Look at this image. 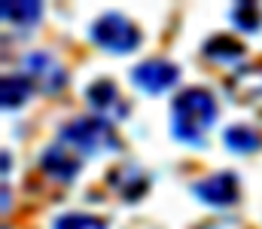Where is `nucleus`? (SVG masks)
<instances>
[{"label": "nucleus", "mask_w": 262, "mask_h": 229, "mask_svg": "<svg viewBox=\"0 0 262 229\" xmlns=\"http://www.w3.org/2000/svg\"><path fill=\"white\" fill-rule=\"evenodd\" d=\"M0 12H3L6 22H12V25H18V28H28V25H37V22H40L43 6L34 3V0H18V3H3Z\"/></svg>", "instance_id": "13"}, {"label": "nucleus", "mask_w": 262, "mask_h": 229, "mask_svg": "<svg viewBox=\"0 0 262 229\" xmlns=\"http://www.w3.org/2000/svg\"><path fill=\"white\" fill-rule=\"evenodd\" d=\"M52 229H107V223L101 217H92V214H64L55 220Z\"/></svg>", "instance_id": "15"}, {"label": "nucleus", "mask_w": 262, "mask_h": 229, "mask_svg": "<svg viewBox=\"0 0 262 229\" xmlns=\"http://www.w3.org/2000/svg\"><path fill=\"white\" fill-rule=\"evenodd\" d=\"M226 89H229V95L238 104H247V101L262 98V68H244V71L232 74L229 82H226Z\"/></svg>", "instance_id": "9"}, {"label": "nucleus", "mask_w": 262, "mask_h": 229, "mask_svg": "<svg viewBox=\"0 0 262 229\" xmlns=\"http://www.w3.org/2000/svg\"><path fill=\"white\" fill-rule=\"evenodd\" d=\"M216 101L207 89H183L174 98V138L186 144H201L204 132L216 122Z\"/></svg>", "instance_id": "1"}, {"label": "nucleus", "mask_w": 262, "mask_h": 229, "mask_svg": "<svg viewBox=\"0 0 262 229\" xmlns=\"http://www.w3.org/2000/svg\"><path fill=\"white\" fill-rule=\"evenodd\" d=\"M229 18H232V25L235 28H241V31H259V9L253 6V3H235L232 6V12H229Z\"/></svg>", "instance_id": "14"}, {"label": "nucleus", "mask_w": 262, "mask_h": 229, "mask_svg": "<svg viewBox=\"0 0 262 229\" xmlns=\"http://www.w3.org/2000/svg\"><path fill=\"white\" fill-rule=\"evenodd\" d=\"M31 92H34V82L28 79V74H9L3 76V82H0V101H3V107L9 110H15V107H21L28 98H31Z\"/></svg>", "instance_id": "10"}, {"label": "nucleus", "mask_w": 262, "mask_h": 229, "mask_svg": "<svg viewBox=\"0 0 262 229\" xmlns=\"http://www.w3.org/2000/svg\"><path fill=\"white\" fill-rule=\"evenodd\" d=\"M131 79H134V86H140L143 92L162 95V92H168L171 86H177L180 68L171 65V61H165V58H149V61L137 65V68L131 71Z\"/></svg>", "instance_id": "4"}, {"label": "nucleus", "mask_w": 262, "mask_h": 229, "mask_svg": "<svg viewBox=\"0 0 262 229\" xmlns=\"http://www.w3.org/2000/svg\"><path fill=\"white\" fill-rule=\"evenodd\" d=\"M25 71H28V79H31L40 92H46V95L58 92L67 82L64 68H61L49 52H31V55L25 58Z\"/></svg>", "instance_id": "6"}, {"label": "nucleus", "mask_w": 262, "mask_h": 229, "mask_svg": "<svg viewBox=\"0 0 262 229\" xmlns=\"http://www.w3.org/2000/svg\"><path fill=\"white\" fill-rule=\"evenodd\" d=\"M223 144L232 153H253L262 147V138L259 132L250 129V126H232V129L223 132Z\"/></svg>", "instance_id": "11"}, {"label": "nucleus", "mask_w": 262, "mask_h": 229, "mask_svg": "<svg viewBox=\"0 0 262 229\" xmlns=\"http://www.w3.org/2000/svg\"><path fill=\"white\" fill-rule=\"evenodd\" d=\"M40 168L52 177V180H61V183H70L79 171V156L67 150V147H49L40 159Z\"/></svg>", "instance_id": "8"}, {"label": "nucleus", "mask_w": 262, "mask_h": 229, "mask_svg": "<svg viewBox=\"0 0 262 229\" xmlns=\"http://www.w3.org/2000/svg\"><path fill=\"white\" fill-rule=\"evenodd\" d=\"M198 202L204 205H213V208H226V205H235L238 202V177L232 171H216L204 180H198L192 186Z\"/></svg>", "instance_id": "5"}, {"label": "nucleus", "mask_w": 262, "mask_h": 229, "mask_svg": "<svg viewBox=\"0 0 262 229\" xmlns=\"http://www.w3.org/2000/svg\"><path fill=\"white\" fill-rule=\"evenodd\" d=\"M61 141H64L67 147H73V150L79 153H116L122 150V141H119V135H116V129H113V122L110 119H98V116H82V119H73L70 126L61 129Z\"/></svg>", "instance_id": "2"}, {"label": "nucleus", "mask_w": 262, "mask_h": 229, "mask_svg": "<svg viewBox=\"0 0 262 229\" xmlns=\"http://www.w3.org/2000/svg\"><path fill=\"white\" fill-rule=\"evenodd\" d=\"M244 55V46L238 40H232L229 34H216L204 43V58L210 61H238Z\"/></svg>", "instance_id": "12"}, {"label": "nucleus", "mask_w": 262, "mask_h": 229, "mask_svg": "<svg viewBox=\"0 0 262 229\" xmlns=\"http://www.w3.org/2000/svg\"><path fill=\"white\" fill-rule=\"evenodd\" d=\"M92 40L104 49V52H113V55H128L140 46V28L119 15V12H107L101 15L95 25H92Z\"/></svg>", "instance_id": "3"}, {"label": "nucleus", "mask_w": 262, "mask_h": 229, "mask_svg": "<svg viewBox=\"0 0 262 229\" xmlns=\"http://www.w3.org/2000/svg\"><path fill=\"white\" fill-rule=\"evenodd\" d=\"M85 98H89V104H92L98 113H104L110 122L128 113V104H122L119 89H116V82H110V79H98V82H92V86L85 89Z\"/></svg>", "instance_id": "7"}]
</instances>
